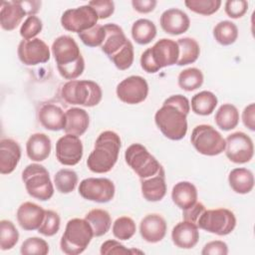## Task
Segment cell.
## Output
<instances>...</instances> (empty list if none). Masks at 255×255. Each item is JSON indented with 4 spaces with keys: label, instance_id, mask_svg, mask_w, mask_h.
I'll return each mask as SVG.
<instances>
[{
    "label": "cell",
    "instance_id": "47",
    "mask_svg": "<svg viewBox=\"0 0 255 255\" xmlns=\"http://www.w3.org/2000/svg\"><path fill=\"white\" fill-rule=\"evenodd\" d=\"M88 4L96 11L99 19H107L115 11V3L111 0H95L90 1Z\"/></svg>",
    "mask_w": 255,
    "mask_h": 255
},
{
    "label": "cell",
    "instance_id": "16",
    "mask_svg": "<svg viewBox=\"0 0 255 255\" xmlns=\"http://www.w3.org/2000/svg\"><path fill=\"white\" fill-rule=\"evenodd\" d=\"M146 50L158 70L177 63L179 49L177 43L171 39L162 38Z\"/></svg>",
    "mask_w": 255,
    "mask_h": 255
},
{
    "label": "cell",
    "instance_id": "7",
    "mask_svg": "<svg viewBox=\"0 0 255 255\" xmlns=\"http://www.w3.org/2000/svg\"><path fill=\"white\" fill-rule=\"evenodd\" d=\"M125 159L140 179L152 176L163 168L157 159L140 143L130 144L125 151Z\"/></svg>",
    "mask_w": 255,
    "mask_h": 255
},
{
    "label": "cell",
    "instance_id": "48",
    "mask_svg": "<svg viewBox=\"0 0 255 255\" xmlns=\"http://www.w3.org/2000/svg\"><path fill=\"white\" fill-rule=\"evenodd\" d=\"M100 252L102 255L132 254L134 253V249H128L125 245L121 244L117 240H107L101 245Z\"/></svg>",
    "mask_w": 255,
    "mask_h": 255
},
{
    "label": "cell",
    "instance_id": "3",
    "mask_svg": "<svg viewBox=\"0 0 255 255\" xmlns=\"http://www.w3.org/2000/svg\"><path fill=\"white\" fill-rule=\"evenodd\" d=\"M121 149L120 135L113 130L101 132L87 159L89 169L95 173L109 172L116 164Z\"/></svg>",
    "mask_w": 255,
    "mask_h": 255
},
{
    "label": "cell",
    "instance_id": "33",
    "mask_svg": "<svg viewBox=\"0 0 255 255\" xmlns=\"http://www.w3.org/2000/svg\"><path fill=\"white\" fill-rule=\"evenodd\" d=\"M156 36V27L148 19H138L131 26V37L135 43L146 45Z\"/></svg>",
    "mask_w": 255,
    "mask_h": 255
},
{
    "label": "cell",
    "instance_id": "46",
    "mask_svg": "<svg viewBox=\"0 0 255 255\" xmlns=\"http://www.w3.org/2000/svg\"><path fill=\"white\" fill-rule=\"evenodd\" d=\"M248 10V2L245 0H228L225 2V13L233 19L241 18Z\"/></svg>",
    "mask_w": 255,
    "mask_h": 255
},
{
    "label": "cell",
    "instance_id": "34",
    "mask_svg": "<svg viewBox=\"0 0 255 255\" xmlns=\"http://www.w3.org/2000/svg\"><path fill=\"white\" fill-rule=\"evenodd\" d=\"M179 49V55L176 65L185 66L194 63L200 54V48L198 43L192 38H180L177 40Z\"/></svg>",
    "mask_w": 255,
    "mask_h": 255
},
{
    "label": "cell",
    "instance_id": "1",
    "mask_svg": "<svg viewBox=\"0 0 255 255\" xmlns=\"http://www.w3.org/2000/svg\"><path fill=\"white\" fill-rule=\"evenodd\" d=\"M190 111L188 99L182 95L167 98L154 115V122L162 134L171 139L179 140L187 132V115Z\"/></svg>",
    "mask_w": 255,
    "mask_h": 255
},
{
    "label": "cell",
    "instance_id": "24",
    "mask_svg": "<svg viewBox=\"0 0 255 255\" xmlns=\"http://www.w3.org/2000/svg\"><path fill=\"white\" fill-rule=\"evenodd\" d=\"M27 16L19 1H3L0 10V25L6 31L14 30Z\"/></svg>",
    "mask_w": 255,
    "mask_h": 255
},
{
    "label": "cell",
    "instance_id": "31",
    "mask_svg": "<svg viewBox=\"0 0 255 255\" xmlns=\"http://www.w3.org/2000/svg\"><path fill=\"white\" fill-rule=\"evenodd\" d=\"M217 97L209 91H202L195 94L191 99V110L199 116H208L212 114L217 106Z\"/></svg>",
    "mask_w": 255,
    "mask_h": 255
},
{
    "label": "cell",
    "instance_id": "27",
    "mask_svg": "<svg viewBox=\"0 0 255 255\" xmlns=\"http://www.w3.org/2000/svg\"><path fill=\"white\" fill-rule=\"evenodd\" d=\"M90 125L88 113L81 108H71L66 112L64 131L68 134L80 136L86 132Z\"/></svg>",
    "mask_w": 255,
    "mask_h": 255
},
{
    "label": "cell",
    "instance_id": "44",
    "mask_svg": "<svg viewBox=\"0 0 255 255\" xmlns=\"http://www.w3.org/2000/svg\"><path fill=\"white\" fill-rule=\"evenodd\" d=\"M20 252L23 255H46L49 253V244L42 238L29 237L22 243Z\"/></svg>",
    "mask_w": 255,
    "mask_h": 255
},
{
    "label": "cell",
    "instance_id": "19",
    "mask_svg": "<svg viewBox=\"0 0 255 255\" xmlns=\"http://www.w3.org/2000/svg\"><path fill=\"white\" fill-rule=\"evenodd\" d=\"M16 216L19 225L24 230H38L43 222L45 216V209H43L40 205L36 203L26 201L18 207Z\"/></svg>",
    "mask_w": 255,
    "mask_h": 255
},
{
    "label": "cell",
    "instance_id": "6",
    "mask_svg": "<svg viewBox=\"0 0 255 255\" xmlns=\"http://www.w3.org/2000/svg\"><path fill=\"white\" fill-rule=\"evenodd\" d=\"M22 180L28 194L38 200H49L54 194V186L49 171L41 164L31 163L22 172Z\"/></svg>",
    "mask_w": 255,
    "mask_h": 255
},
{
    "label": "cell",
    "instance_id": "52",
    "mask_svg": "<svg viewBox=\"0 0 255 255\" xmlns=\"http://www.w3.org/2000/svg\"><path fill=\"white\" fill-rule=\"evenodd\" d=\"M157 2L155 0H132L131 5L138 13H149L154 10Z\"/></svg>",
    "mask_w": 255,
    "mask_h": 255
},
{
    "label": "cell",
    "instance_id": "35",
    "mask_svg": "<svg viewBox=\"0 0 255 255\" xmlns=\"http://www.w3.org/2000/svg\"><path fill=\"white\" fill-rule=\"evenodd\" d=\"M213 37L222 46L233 44L238 38L237 26L228 20L217 23L213 28Z\"/></svg>",
    "mask_w": 255,
    "mask_h": 255
},
{
    "label": "cell",
    "instance_id": "5",
    "mask_svg": "<svg viewBox=\"0 0 255 255\" xmlns=\"http://www.w3.org/2000/svg\"><path fill=\"white\" fill-rule=\"evenodd\" d=\"M93 237V229L85 218L70 219L60 241L61 250L67 255L81 254L86 250Z\"/></svg>",
    "mask_w": 255,
    "mask_h": 255
},
{
    "label": "cell",
    "instance_id": "36",
    "mask_svg": "<svg viewBox=\"0 0 255 255\" xmlns=\"http://www.w3.org/2000/svg\"><path fill=\"white\" fill-rule=\"evenodd\" d=\"M203 74L197 68H188L181 71L178 75L177 82L180 89L191 92L200 88L203 84Z\"/></svg>",
    "mask_w": 255,
    "mask_h": 255
},
{
    "label": "cell",
    "instance_id": "28",
    "mask_svg": "<svg viewBox=\"0 0 255 255\" xmlns=\"http://www.w3.org/2000/svg\"><path fill=\"white\" fill-rule=\"evenodd\" d=\"M171 199L180 209H187L197 201V189L189 181L177 182L172 187Z\"/></svg>",
    "mask_w": 255,
    "mask_h": 255
},
{
    "label": "cell",
    "instance_id": "30",
    "mask_svg": "<svg viewBox=\"0 0 255 255\" xmlns=\"http://www.w3.org/2000/svg\"><path fill=\"white\" fill-rule=\"evenodd\" d=\"M85 219L90 223L94 236L100 237L105 235L112 226V218L108 211L100 208L90 210L86 215Z\"/></svg>",
    "mask_w": 255,
    "mask_h": 255
},
{
    "label": "cell",
    "instance_id": "20",
    "mask_svg": "<svg viewBox=\"0 0 255 255\" xmlns=\"http://www.w3.org/2000/svg\"><path fill=\"white\" fill-rule=\"evenodd\" d=\"M173 244L181 249L193 248L199 240L198 227L189 221L178 222L171 231Z\"/></svg>",
    "mask_w": 255,
    "mask_h": 255
},
{
    "label": "cell",
    "instance_id": "11",
    "mask_svg": "<svg viewBox=\"0 0 255 255\" xmlns=\"http://www.w3.org/2000/svg\"><path fill=\"white\" fill-rule=\"evenodd\" d=\"M114 182L105 177H88L83 179L79 185L80 195L90 201L106 203L115 196Z\"/></svg>",
    "mask_w": 255,
    "mask_h": 255
},
{
    "label": "cell",
    "instance_id": "25",
    "mask_svg": "<svg viewBox=\"0 0 255 255\" xmlns=\"http://www.w3.org/2000/svg\"><path fill=\"white\" fill-rule=\"evenodd\" d=\"M104 28L106 32V37L101 48L102 51L110 59L126 45L128 39L125 35L124 30L117 24L109 23L104 25Z\"/></svg>",
    "mask_w": 255,
    "mask_h": 255
},
{
    "label": "cell",
    "instance_id": "42",
    "mask_svg": "<svg viewBox=\"0 0 255 255\" xmlns=\"http://www.w3.org/2000/svg\"><path fill=\"white\" fill-rule=\"evenodd\" d=\"M106 37L105 28L103 25L97 24L91 29L79 33V38L88 47L102 46Z\"/></svg>",
    "mask_w": 255,
    "mask_h": 255
},
{
    "label": "cell",
    "instance_id": "40",
    "mask_svg": "<svg viewBox=\"0 0 255 255\" xmlns=\"http://www.w3.org/2000/svg\"><path fill=\"white\" fill-rule=\"evenodd\" d=\"M134 58V52H133V46L131 42L128 40L126 45L119 50L110 60L114 63V65L121 71L128 70L133 63Z\"/></svg>",
    "mask_w": 255,
    "mask_h": 255
},
{
    "label": "cell",
    "instance_id": "32",
    "mask_svg": "<svg viewBox=\"0 0 255 255\" xmlns=\"http://www.w3.org/2000/svg\"><path fill=\"white\" fill-rule=\"evenodd\" d=\"M214 120L220 129L230 130L235 128L239 123V112L235 106L223 104L217 110Z\"/></svg>",
    "mask_w": 255,
    "mask_h": 255
},
{
    "label": "cell",
    "instance_id": "41",
    "mask_svg": "<svg viewBox=\"0 0 255 255\" xmlns=\"http://www.w3.org/2000/svg\"><path fill=\"white\" fill-rule=\"evenodd\" d=\"M185 6L192 12L209 16L217 12L221 6L220 0H186Z\"/></svg>",
    "mask_w": 255,
    "mask_h": 255
},
{
    "label": "cell",
    "instance_id": "26",
    "mask_svg": "<svg viewBox=\"0 0 255 255\" xmlns=\"http://www.w3.org/2000/svg\"><path fill=\"white\" fill-rule=\"evenodd\" d=\"M51 139L42 132H36L30 135L26 142V152L33 161H43L50 155Z\"/></svg>",
    "mask_w": 255,
    "mask_h": 255
},
{
    "label": "cell",
    "instance_id": "29",
    "mask_svg": "<svg viewBox=\"0 0 255 255\" xmlns=\"http://www.w3.org/2000/svg\"><path fill=\"white\" fill-rule=\"evenodd\" d=\"M228 182L234 192L239 194L249 193L254 187V175L251 170L237 167L230 171Z\"/></svg>",
    "mask_w": 255,
    "mask_h": 255
},
{
    "label": "cell",
    "instance_id": "13",
    "mask_svg": "<svg viewBox=\"0 0 255 255\" xmlns=\"http://www.w3.org/2000/svg\"><path fill=\"white\" fill-rule=\"evenodd\" d=\"M118 98L126 104L136 105L143 102L148 95V84L140 76H129L117 86Z\"/></svg>",
    "mask_w": 255,
    "mask_h": 255
},
{
    "label": "cell",
    "instance_id": "10",
    "mask_svg": "<svg viewBox=\"0 0 255 255\" xmlns=\"http://www.w3.org/2000/svg\"><path fill=\"white\" fill-rule=\"evenodd\" d=\"M98 20L96 11L87 4L66 10L61 17V24L67 31L79 34L97 25Z\"/></svg>",
    "mask_w": 255,
    "mask_h": 255
},
{
    "label": "cell",
    "instance_id": "37",
    "mask_svg": "<svg viewBox=\"0 0 255 255\" xmlns=\"http://www.w3.org/2000/svg\"><path fill=\"white\" fill-rule=\"evenodd\" d=\"M54 183L60 193H70L77 186L78 174L69 168L60 169L54 176Z\"/></svg>",
    "mask_w": 255,
    "mask_h": 255
},
{
    "label": "cell",
    "instance_id": "50",
    "mask_svg": "<svg viewBox=\"0 0 255 255\" xmlns=\"http://www.w3.org/2000/svg\"><path fill=\"white\" fill-rule=\"evenodd\" d=\"M205 206L201 203V202H195L192 206H190L187 209L182 210V217L183 220L185 221H189L192 222L196 225V222L198 220V218L200 217V215L203 213V211L205 210Z\"/></svg>",
    "mask_w": 255,
    "mask_h": 255
},
{
    "label": "cell",
    "instance_id": "49",
    "mask_svg": "<svg viewBox=\"0 0 255 255\" xmlns=\"http://www.w3.org/2000/svg\"><path fill=\"white\" fill-rule=\"evenodd\" d=\"M202 255H226L228 254V246L225 242L214 240L206 243L201 251Z\"/></svg>",
    "mask_w": 255,
    "mask_h": 255
},
{
    "label": "cell",
    "instance_id": "39",
    "mask_svg": "<svg viewBox=\"0 0 255 255\" xmlns=\"http://www.w3.org/2000/svg\"><path fill=\"white\" fill-rule=\"evenodd\" d=\"M136 231L134 221L128 216H122L116 219L113 224V234L120 240L130 239Z\"/></svg>",
    "mask_w": 255,
    "mask_h": 255
},
{
    "label": "cell",
    "instance_id": "22",
    "mask_svg": "<svg viewBox=\"0 0 255 255\" xmlns=\"http://www.w3.org/2000/svg\"><path fill=\"white\" fill-rule=\"evenodd\" d=\"M38 120L46 129L58 131L65 128L66 113L57 105L44 104L38 112Z\"/></svg>",
    "mask_w": 255,
    "mask_h": 255
},
{
    "label": "cell",
    "instance_id": "23",
    "mask_svg": "<svg viewBox=\"0 0 255 255\" xmlns=\"http://www.w3.org/2000/svg\"><path fill=\"white\" fill-rule=\"evenodd\" d=\"M140 188L145 200L151 202L161 200L166 193L164 169L162 168L152 176L140 179Z\"/></svg>",
    "mask_w": 255,
    "mask_h": 255
},
{
    "label": "cell",
    "instance_id": "4",
    "mask_svg": "<svg viewBox=\"0 0 255 255\" xmlns=\"http://www.w3.org/2000/svg\"><path fill=\"white\" fill-rule=\"evenodd\" d=\"M61 98L70 105L95 107L102 101L103 92L101 87L90 80H73L61 88Z\"/></svg>",
    "mask_w": 255,
    "mask_h": 255
},
{
    "label": "cell",
    "instance_id": "45",
    "mask_svg": "<svg viewBox=\"0 0 255 255\" xmlns=\"http://www.w3.org/2000/svg\"><path fill=\"white\" fill-rule=\"evenodd\" d=\"M43 28L42 21L37 16H29L20 28V35L23 40H31L37 36Z\"/></svg>",
    "mask_w": 255,
    "mask_h": 255
},
{
    "label": "cell",
    "instance_id": "18",
    "mask_svg": "<svg viewBox=\"0 0 255 255\" xmlns=\"http://www.w3.org/2000/svg\"><path fill=\"white\" fill-rule=\"evenodd\" d=\"M159 23L162 30L170 35H180L186 32L190 26L187 14L177 8L165 10L160 16Z\"/></svg>",
    "mask_w": 255,
    "mask_h": 255
},
{
    "label": "cell",
    "instance_id": "38",
    "mask_svg": "<svg viewBox=\"0 0 255 255\" xmlns=\"http://www.w3.org/2000/svg\"><path fill=\"white\" fill-rule=\"evenodd\" d=\"M19 240V232L10 220L0 221V248L2 250L12 249Z\"/></svg>",
    "mask_w": 255,
    "mask_h": 255
},
{
    "label": "cell",
    "instance_id": "9",
    "mask_svg": "<svg viewBox=\"0 0 255 255\" xmlns=\"http://www.w3.org/2000/svg\"><path fill=\"white\" fill-rule=\"evenodd\" d=\"M196 226L209 233L224 236L234 230L236 217L231 210L226 208L205 209L198 218Z\"/></svg>",
    "mask_w": 255,
    "mask_h": 255
},
{
    "label": "cell",
    "instance_id": "17",
    "mask_svg": "<svg viewBox=\"0 0 255 255\" xmlns=\"http://www.w3.org/2000/svg\"><path fill=\"white\" fill-rule=\"evenodd\" d=\"M167 225L162 216L156 213L145 215L139 223V233L149 243L161 241L166 234Z\"/></svg>",
    "mask_w": 255,
    "mask_h": 255
},
{
    "label": "cell",
    "instance_id": "12",
    "mask_svg": "<svg viewBox=\"0 0 255 255\" xmlns=\"http://www.w3.org/2000/svg\"><path fill=\"white\" fill-rule=\"evenodd\" d=\"M225 154L234 163L249 162L254 154V145L251 137L242 131L229 134L225 139Z\"/></svg>",
    "mask_w": 255,
    "mask_h": 255
},
{
    "label": "cell",
    "instance_id": "14",
    "mask_svg": "<svg viewBox=\"0 0 255 255\" xmlns=\"http://www.w3.org/2000/svg\"><path fill=\"white\" fill-rule=\"evenodd\" d=\"M18 57L27 66H35L50 60V49L48 45L39 38L22 40L18 45Z\"/></svg>",
    "mask_w": 255,
    "mask_h": 255
},
{
    "label": "cell",
    "instance_id": "8",
    "mask_svg": "<svg viewBox=\"0 0 255 255\" xmlns=\"http://www.w3.org/2000/svg\"><path fill=\"white\" fill-rule=\"evenodd\" d=\"M194 148L203 155H218L225 149V138L212 126H196L190 136Z\"/></svg>",
    "mask_w": 255,
    "mask_h": 255
},
{
    "label": "cell",
    "instance_id": "21",
    "mask_svg": "<svg viewBox=\"0 0 255 255\" xmlns=\"http://www.w3.org/2000/svg\"><path fill=\"white\" fill-rule=\"evenodd\" d=\"M21 158V147L12 138L0 140V172L9 174L14 171Z\"/></svg>",
    "mask_w": 255,
    "mask_h": 255
},
{
    "label": "cell",
    "instance_id": "51",
    "mask_svg": "<svg viewBox=\"0 0 255 255\" xmlns=\"http://www.w3.org/2000/svg\"><path fill=\"white\" fill-rule=\"evenodd\" d=\"M242 122L250 130H255V105L253 103L245 107L243 110Z\"/></svg>",
    "mask_w": 255,
    "mask_h": 255
},
{
    "label": "cell",
    "instance_id": "15",
    "mask_svg": "<svg viewBox=\"0 0 255 255\" xmlns=\"http://www.w3.org/2000/svg\"><path fill=\"white\" fill-rule=\"evenodd\" d=\"M83 152V143L79 136L66 133L57 140L56 157L63 165H76L82 159Z\"/></svg>",
    "mask_w": 255,
    "mask_h": 255
},
{
    "label": "cell",
    "instance_id": "53",
    "mask_svg": "<svg viewBox=\"0 0 255 255\" xmlns=\"http://www.w3.org/2000/svg\"><path fill=\"white\" fill-rule=\"evenodd\" d=\"M19 2L23 9L25 10L28 17L34 16L36 13H38L42 4V2L38 0H22Z\"/></svg>",
    "mask_w": 255,
    "mask_h": 255
},
{
    "label": "cell",
    "instance_id": "43",
    "mask_svg": "<svg viewBox=\"0 0 255 255\" xmlns=\"http://www.w3.org/2000/svg\"><path fill=\"white\" fill-rule=\"evenodd\" d=\"M61 219L57 212L53 210H45V216L42 224L38 228V232L44 236H53L60 229Z\"/></svg>",
    "mask_w": 255,
    "mask_h": 255
},
{
    "label": "cell",
    "instance_id": "2",
    "mask_svg": "<svg viewBox=\"0 0 255 255\" xmlns=\"http://www.w3.org/2000/svg\"><path fill=\"white\" fill-rule=\"evenodd\" d=\"M52 53L59 74L64 79L73 81L83 74L85 61L77 42L72 37L62 35L56 38L52 44Z\"/></svg>",
    "mask_w": 255,
    "mask_h": 255
}]
</instances>
